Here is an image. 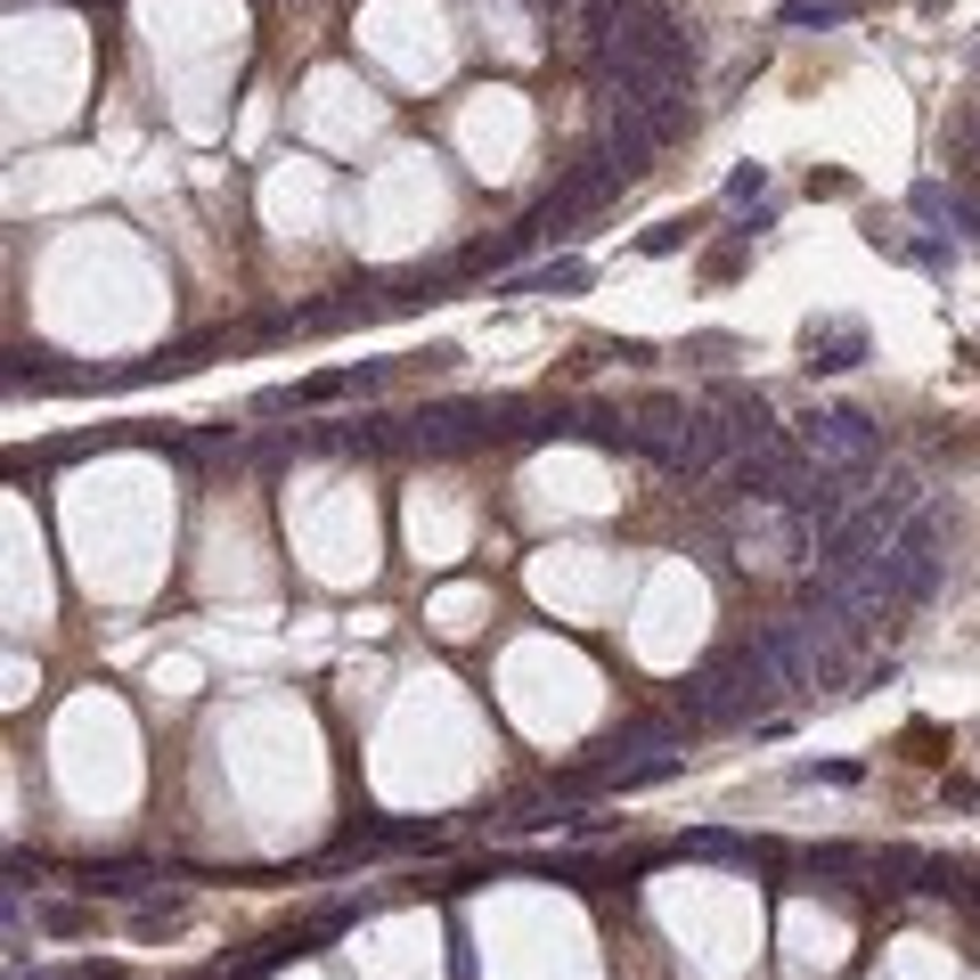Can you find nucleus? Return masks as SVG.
<instances>
[{
	"instance_id": "nucleus-1",
	"label": "nucleus",
	"mask_w": 980,
	"mask_h": 980,
	"mask_svg": "<svg viewBox=\"0 0 980 980\" xmlns=\"http://www.w3.org/2000/svg\"><path fill=\"white\" fill-rule=\"evenodd\" d=\"M809 457L818 466H833V474H866L874 466V450H883V433H874V417H858V409H833V417H809Z\"/></svg>"
},
{
	"instance_id": "nucleus-2",
	"label": "nucleus",
	"mask_w": 980,
	"mask_h": 980,
	"mask_svg": "<svg viewBox=\"0 0 980 980\" xmlns=\"http://www.w3.org/2000/svg\"><path fill=\"white\" fill-rule=\"evenodd\" d=\"M858 360H866V327L858 319H818V327H809V368H818V377L858 368Z\"/></svg>"
},
{
	"instance_id": "nucleus-3",
	"label": "nucleus",
	"mask_w": 980,
	"mask_h": 980,
	"mask_svg": "<svg viewBox=\"0 0 980 980\" xmlns=\"http://www.w3.org/2000/svg\"><path fill=\"white\" fill-rule=\"evenodd\" d=\"M907 760H948V736H940V727H907Z\"/></svg>"
},
{
	"instance_id": "nucleus-4",
	"label": "nucleus",
	"mask_w": 980,
	"mask_h": 980,
	"mask_svg": "<svg viewBox=\"0 0 980 980\" xmlns=\"http://www.w3.org/2000/svg\"><path fill=\"white\" fill-rule=\"evenodd\" d=\"M686 238H695V229H686V221H662L654 238H645V254H671V245H686Z\"/></svg>"
},
{
	"instance_id": "nucleus-5",
	"label": "nucleus",
	"mask_w": 980,
	"mask_h": 980,
	"mask_svg": "<svg viewBox=\"0 0 980 980\" xmlns=\"http://www.w3.org/2000/svg\"><path fill=\"white\" fill-rule=\"evenodd\" d=\"M809 197H850V172H809Z\"/></svg>"
}]
</instances>
